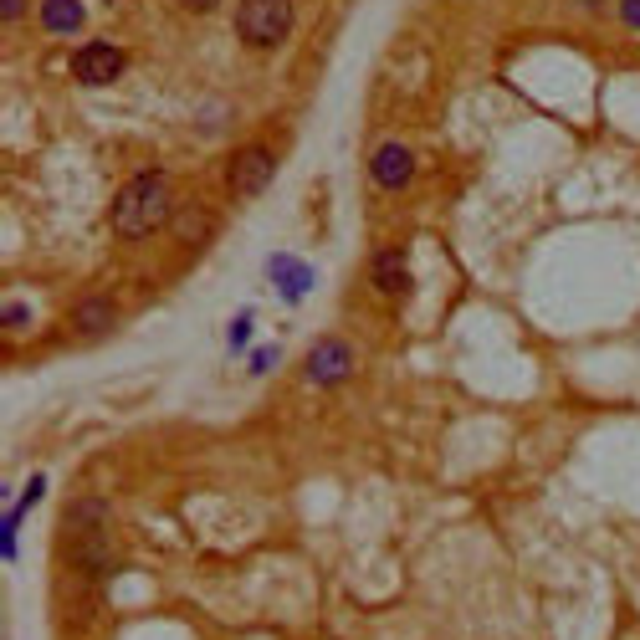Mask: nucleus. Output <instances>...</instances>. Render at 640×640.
I'll use <instances>...</instances> for the list:
<instances>
[{
	"label": "nucleus",
	"mask_w": 640,
	"mask_h": 640,
	"mask_svg": "<svg viewBox=\"0 0 640 640\" xmlns=\"http://www.w3.org/2000/svg\"><path fill=\"white\" fill-rule=\"evenodd\" d=\"M175 180L164 175V169H144V175H134L118 195H113V210L108 221L123 241H144L154 231H164L169 221H175Z\"/></svg>",
	"instance_id": "obj_1"
},
{
	"label": "nucleus",
	"mask_w": 640,
	"mask_h": 640,
	"mask_svg": "<svg viewBox=\"0 0 640 640\" xmlns=\"http://www.w3.org/2000/svg\"><path fill=\"white\" fill-rule=\"evenodd\" d=\"M292 21H297L292 0H241V6H236V36L246 41V47H256V52L282 47Z\"/></svg>",
	"instance_id": "obj_2"
},
{
	"label": "nucleus",
	"mask_w": 640,
	"mask_h": 640,
	"mask_svg": "<svg viewBox=\"0 0 640 640\" xmlns=\"http://www.w3.org/2000/svg\"><path fill=\"white\" fill-rule=\"evenodd\" d=\"M272 180H277V154H272L267 144H246V149H236V159H231V180H226L231 200H256Z\"/></svg>",
	"instance_id": "obj_3"
},
{
	"label": "nucleus",
	"mask_w": 640,
	"mask_h": 640,
	"mask_svg": "<svg viewBox=\"0 0 640 640\" xmlns=\"http://www.w3.org/2000/svg\"><path fill=\"white\" fill-rule=\"evenodd\" d=\"M303 374H308V384H318V390H333V384H344L354 374V349L344 338H318V344L303 354Z\"/></svg>",
	"instance_id": "obj_4"
},
{
	"label": "nucleus",
	"mask_w": 640,
	"mask_h": 640,
	"mask_svg": "<svg viewBox=\"0 0 640 640\" xmlns=\"http://www.w3.org/2000/svg\"><path fill=\"white\" fill-rule=\"evenodd\" d=\"M128 67V57L113 47V41H88V47L72 52V77L82 82V88H108V82H118Z\"/></svg>",
	"instance_id": "obj_5"
},
{
	"label": "nucleus",
	"mask_w": 640,
	"mask_h": 640,
	"mask_svg": "<svg viewBox=\"0 0 640 640\" xmlns=\"http://www.w3.org/2000/svg\"><path fill=\"white\" fill-rule=\"evenodd\" d=\"M369 180L379 185V190H405L410 180H415V154L405 149V144H379L374 154H369Z\"/></svg>",
	"instance_id": "obj_6"
},
{
	"label": "nucleus",
	"mask_w": 640,
	"mask_h": 640,
	"mask_svg": "<svg viewBox=\"0 0 640 640\" xmlns=\"http://www.w3.org/2000/svg\"><path fill=\"white\" fill-rule=\"evenodd\" d=\"M369 287H374L379 297H405V292H410V267H405V251H395V246H379V251L369 256Z\"/></svg>",
	"instance_id": "obj_7"
},
{
	"label": "nucleus",
	"mask_w": 640,
	"mask_h": 640,
	"mask_svg": "<svg viewBox=\"0 0 640 640\" xmlns=\"http://www.w3.org/2000/svg\"><path fill=\"white\" fill-rule=\"evenodd\" d=\"M67 323H72V333L77 338H103L113 323H118V303L108 292H98V297H82V303L67 313Z\"/></svg>",
	"instance_id": "obj_8"
},
{
	"label": "nucleus",
	"mask_w": 640,
	"mask_h": 640,
	"mask_svg": "<svg viewBox=\"0 0 640 640\" xmlns=\"http://www.w3.org/2000/svg\"><path fill=\"white\" fill-rule=\"evenodd\" d=\"M267 272H272V282H277V297H282V303H292V308L313 292V267L297 262V256H272Z\"/></svg>",
	"instance_id": "obj_9"
},
{
	"label": "nucleus",
	"mask_w": 640,
	"mask_h": 640,
	"mask_svg": "<svg viewBox=\"0 0 640 640\" xmlns=\"http://www.w3.org/2000/svg\"><path fill=\"white\" fill-rule=\"evenodd\" d=\"M108 523V502L103 497H77L72 507H67V518H62V528L72 533V538H88V533H98Z\"/></svg>",
	"instance_id": "obj_10"
},
{
	"label": "nucleus",
	"mask_w": 640,
	"mask_h": 640,
	"mask_svg": "<svg viewBox=\"0 0 640 640\" xmlns=\"http://www.w3.org/2000/svg\"><path fill=\"white\" fill-rule=\"evenodd\" d=\"M82 21H88L82 0H41V26L52 36H72V31H82Z\"/></svg>",
	"instance_id": "obj_11"
},
{
	"label": "nucleus",
	"mask_w": 640,
	"mask_h": 640,
	"mask_svg": "<svg viewBox=\"0 0 640 640\" xmlns=\"http://www.w3.org/2000/svg\"><path fill=\"white\" fill-rule=\"evenodd\" d=\"M175 231H185L190 241H205V216H180L175 210Z\"/></svg>",
	"instance_id": "obj_12"
},
{
	"label": "nucleus",
	"mask_w": 640,
	"mask_h": 640,
	"mask_svg": "<svg viewBox=\"0 0 640 640\" xmlns=\"http://www.w3.org/2000/svg\"><path fill=\"white\" fill-rule=\"evenodd\" d=\"M251 338V313H236V323H231V349H241Z\"/></svg>",
	"instance_id": "obj_13"
},
{
	"label": "nucleus",
	"mask_w": 640,
	"mask_h": 640,
	"mask_svg": "<svg viewBox=\"0 0 640 640\" xmlns=\"http://www.w3.org/2000/svg\"><path fill=\"white\" fill-rule=\"evenodd\" d=\"M620 21L640 36V0H620Z\"/></svg>",
	"instance_id": "obj_14"
},
{
	"label": "nucleus",
	"mask_w": 640,
	"mask_h": 640,
	"mask_svg": "<svg viewBox=\"0 0 640 640\" xmlns=\"http://www.w3.org/2000/svg\"><path fill=\"white\" fill-rule=\"evenodd\" d=\"M272 364H277V349H256L251 354V374H267Z\"/></svg>",
	"instance_id": "obj_15"
},
{
	"label": "nucleus",
	"mask_w": 640,
	"mask_h": 640,
	"mask_svg": "<svg viewBox=\"0 0 640 640\" xmlns=\"http://www.w3.org/2000/svg\"><path fill=\"white\" fill-rule=\"evenodd\" d=\"M6 328H26V308L21 303H6Z\"/></svg>",
	"instance_id": "obj_16"
},
{
	"label": "nucleus",
	"mask_w": 640,
	"mask_h": 640,
	"mask_svg": "<svg viewBox=\"0 0 640 640\" xmlns=\"http://www.w3.org/2000/svg\"><path fill=\"white\" fill-rule=\"evenodd\" d=\"M26 11V0H0V16H6V21H16Z\"/></svg>",
	"instance_id": "obj_17"
},
{
	"label": "nucleus",
	"mask_w": 640,
	"mask_h": 640,
	"mask_svg": "<svg viewBox=\"0 0 640 640\" xmlns=\"http://www.w3.org/2000/svg\"><path fill=\"white\" fill-rule=\"evenodd\" d=\"M180 6H185V11H195V16H200V11H216V6H221V0H180Z\"/></svg>",
	"instance_id": "obj_18"
},
{
	"label": "nucleus",
	"mask_w": 640,
	"mask_h": 640,
	"mask_svg": "<svg viewBox=\"0 0 640 640\" xmlns=\"http://www.w3.org/2000/svg\"><path fill=\"white\" fill-rule=\"evenodd\" d=\"M569 6H579V11H589V16H594V11H605V0H569Z\"/></svg>",
	"instance_id": "obj_19"
}]
</instances>
